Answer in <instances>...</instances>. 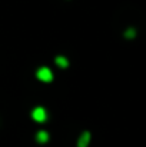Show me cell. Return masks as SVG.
<instances>
[{"mask_svg": "<svg viewBox=\"0 0 146 147\" xmlns=\"http://www.w3.org/2000/svg\"><path fill=\"white\" fill-rule=\"evenodd\" d=\"M36 77H37L40 82H43V83H50V82L53 80V71H52L49 67L42 66V67L37 69V71H36Z\"/></svg>", "mask_w": 146, "mask_h": 147, "instance_id": "6da1fadb", "label": "cell"}, {"mask_svg": "<svg viewBox=\"0 0 146 147\" xmlns=\"http://www.w3.org/2000/svg\"><path fill=\"white\" fill-rule=\"evenodd\" d=\"M32 119H33L35 121H37V123L46 121V120H48V111H46V109L42 107V106L35 107V109L32 110Z\"/></svg>", "mask_w": 146, "mask_h": 147, "instance_id": "7a4b0ae2", "label": "cell"}, {"mask_svg": "<svg viewBox=\"0 0 146 147\" xmlns=\"http://www.w3.org/2000/svg\"><path fill=\"white\" fill-rule=\"evenodd\" d=\"M90 139H92V134H90V131H83L82 134H80V137H79V140H77V147H88L89 146V143H90Z\"/></svg>", "mask_w": 146, "mask_h": 147, "instance_id": "3957f363", "label": "cell"}, {"mask_svg": "<svg viewBox=\"0 0 146 147\" xmlns=\"http://www.w3.org/2000/svg\"><path fill=\"white\" fill-rule=\"evenodd\" d=\"M49 139H50V136H49L48 131H45V130H39V131L36 133V140H37V143H40V144L48 143Z\"/></svg>", "mask_w": 146, "mask_h": 147, "instance_id": "277c9868", "label": "cell"}, {"mask_svg": "<svg viewBox=\"0 0 146 147\" xmlns=\"http://www.w3.org/2000/svg\"><path fill=\"white\" fill-rule=\"evenodd\" d=\"M54 63H56L60 69H66V67L69 66V60H67V57H65V56H62V54H59V56L54 57Z\"/></svg>", "mask_w": 146, "mask_h": 147, "instance_id": "5b68a950", "label": "cell"}, {"mask_svg": "<svg viewBox=\"0 0 146 147\" xmlns=\"http://www.w3.org/2000/svg\"><path fill=\"white\" fill-rule=\"evenodd\" d=\"M125 37L129 39V40H130V39H135V37H136V30H135L133 27L126 29V30H125Z\"/></svg>", "mask_w": 146, "mask_h": 147, "instance_id": "8992f818", "label": "cell"}]
</instances>
